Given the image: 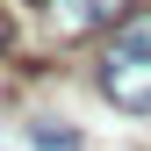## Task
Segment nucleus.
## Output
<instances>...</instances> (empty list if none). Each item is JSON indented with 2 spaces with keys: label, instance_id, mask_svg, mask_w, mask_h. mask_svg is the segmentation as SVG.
Instances as JSON below:
<instances>
[{
  "label": "nucleus",
  "instance_id": "1",
  "mask_svg": "<svg viewBox=\"0 0 151 151\" xmlns=\"http://www.w3.org/2000/svg\"><path fill=\"white\" fill-rule=\"evenodd\" d=\"M122 14H129V0H43V22L58 43H86L101 29H122Z\"/></svg>",
  "mask_w": 151,
  "mask_h": 151
},
{
  "label": "nucleus",
  "instance_id": "2",
  "mask_svg": "<svg viewBox=\"0 0 151 151\" xmlns=\"http://www.w3.org/2000/svg\"><path fill=\"white\" fill-rule=\"evenodd\" d=\"M101 93L129 115H151V50H108L101 58Z\"/></svg>",
  "mask_w": 151,
  "mask_h": 151
},
{
  "label": "nucleus",
  "instance_id": "3",
  "mask_svg": "<svg viewBox=\"0 0 151 151\" xmlns=\"http://www.w3.org/2000/svg\"><path fill=\"white\" fill-rule=\"evenodd\" d=\"M108 50H151V7H129L122 14V29H115V43Z\"/></svg>",
  "mask_w": 151,
  "mask_h": 151
},
{
  "label": "nucleus",
  "instance_id": "4",
  "mask_svg": "<svg viewBox=\"0 0 151 151\" xmlns=\"http://www.w3.org/2000/svg\"><path fill=\"white\" fill-rule=\"evenodd\" d=\"M29 137H36V151H79V137H72V129H50V122H36Z\"/></svg>",
  "mask_w": 151,
  "mask_h": 151
},
{
  "label": "nucleus",
  "instance_id": "5",
  "mask_svg": "<svg viewBox=\"0 0 151 151\" xmlns=\"http://www.w3.org/2000/svg\"><path fill=\"white\" fill-rule=\"evenodd\" d=\"M0 50H14V14H0Z\"/></svg>",
  "mask_w": 151,
  "mask_h": 151
}]
</instances>
